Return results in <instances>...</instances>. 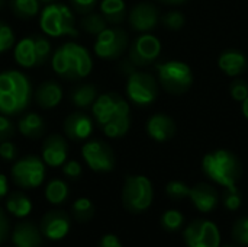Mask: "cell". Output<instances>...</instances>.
<instances>
[{
	"instance_id": "cell-14",
	"label": "cell",
	"mask_w": 248,
	"mask_h": 247,
	"mask_svg": "<svg viewBox=\"0 0 248 247\" xmlns=\"http://www.w3.org/2000/svg\"><path fill=\"white\" fill-rule=\"evenodd\" d=\"M71 229V215L64 210H49L39 223V230L44 239L49 242H60L65 239Z\"/></svg>"
},
{
	"instance_id": "cell-28",
	"label": "cell",
	"mask_w": 248,
	"mask_h": 247,
	"mask_svg": "<svg viewBox=\"0 0 248 247\" xmlns=\"http://www.w3.org/2000/svg\"><path fill=\"white\" fill-rule=\"evenodd\" d=\"M44 197L51 205H62L70 198V188L65 181L55 178L45 185Z\"/></svg>"
},
{
	"instance_id": "cell-44",
	"label": "cell",
	"mask_w": 248,
	"mask_h": 247,
	"mask_svg": "<svg viewBox=\"0 0 248 247\" xmlns=\"http://www.w3.org/2000/svg\"><path fill=\"white\" fill-rule=\"evenodd\" d=\"M10 233V224H9V218L4 213V210L0 207V245L4 243L9 237Z\"/></svg>"
},
{
	"instance_id": "cell-15",
	"label": "cell",
	"mask_w": 248,
	"mask_h": 247,
	"mask_svg": "<svg viewBox=\"0 0 248 247\" xmlns=\"http://www.w3.org/2000/svg\"><path fill=\"white\" fill-rule=\"evenodd\" d=\"M68 150L65 135L49 134L41 144V159L49 167H61L68 160Z\"/></svg>"
},
{
	"instance_id": "cell-8",
	"label": "cell",
	"mask_w": 248,
	"mask_h": 247,
	"mask_svg": "<svg viewBox=\"0 0 248 247\" xmlns=\"http://www.w3.org/2000/svg\"><path fill=\"white\" fill-rule=\"evenodd\" d=\"M46 176V165L38 156L29 154L16 160L10 169L12 182L25 191L36 189L45 182Z\"/></svg>"
},
{
	"instance_id": "cell-23",
	"label": "cell",
	"mask_w": 248,
	"mask_h": 247,
	"mask_svg": "<svg viewBox=\"0 0 248 247\" xmlns=\"http://www.w3.org/2000/svg\"><path fill=\"white\" fill-rule=\"evenodd\" d=\"M45 127L44 118L36 112H26L20 115L17 121V131L29 140H38L44 137Z\"/></svg>"
},
{
	"instance_id": "cell-19",
	"label": "cell",
	"mask_w": 248,
	"mask_h": 247,
	"mask_svg": "<svg viewBox=\"0 0 248 247\" xmlns=\"http://www.w3.org/2000/svg\"><path fill=\"white\" fill-rule=\"evenodd\" d=\"M189 198L193 202L195 208L202 214L212 213L219 204V195L217 189L209 183H196L190 188Z\"/></svg>"
},
{
	"instance_id": "cell-10",
	"label": "cell",
	"mask_w": 248,
	"mask_h": 247,
	"mask_svg": "<svg viewBox=\"0 0 248 247\" xmlns=\"http://www.w3.org/2000/svg\"><path fill=\"white\" fill-rule=\"evenodd\" d=\"M129 47L128 32L122 28L113 26L103 29L94 41V54L103 60L119 58Z\"/></svg>"
},
{
	"instance_id": "cell-49",
	"label": "cell",
	"mask_w": 248,
	"mask_h": 247,
	"mask_svg": "<svg viewBox=\"0 0 248 247\" xmlns=\"http://www.w3.org/2000/svg\"><path fill=\"white\" fill-rule=\"evenodd\" d=\"M243 114H244V116L248 119V96L243 100Z\"/></svg>"
},
{
	"instance_id": "cell-12",
	"label": "cell",
	"mask_w": 248,
	"mask_h": 247,
	"mask_svg": "<svg viewBox=\"0 0 248 247\" xmlns=\"http://www.w3.org/2000/svg\"><path fill=\"white\" fill-rule=\"evenodd\" d=\"M187 247H221V233L211 220H195L183 231Z\"/></svg>"
},
{
	"instance_id": "cell-9",
	"label": "cell",
	"mask_w": 248,
	"mask_h": 247,
	"mask_svg": "<svg viewBox=\"0 0 248 247\" xmlns=\"http://www.w3.org/2000/svg\"><path fill=\"white\" fill-rule=\"evenodd\" d=\"M128 99L137 106H150L158 98V82L154 76L144 71H134L126 82Z\"/></svg>"
},
{
	"instance_id": "cell-33",
	"label": "cell",
	"mask_w": 248,
	"mask_h": 247,
	"mask_svg": "<svg viewBox=\"0 0 248 247\" xmlns=\"http://www.w3.org/2000/svg\"><path fill=\"white\" fill-rule=\"evenodd\" d=\"M183 221H185V217L177 210H167L161 215V226H163V229L167 230V231H171V233L180 230L182 226H183Z\"/></svg>"
},
{
	"instance_id": "cell-36",
	"label": "cell",
	"mask_w": 248,
	"mask_h": 247,
	"mask_svg": "<svg viewBox=\"0 0 248 247\" xmlns=\"http://www.w3.org/2000/svg\"><path fill=\"white\" fill-rule=\"evenodd\" d=\"M189 192H190V188L180 182V181H171L166 185V194L169 198L174 199V201H180V199H185V198H189Z\"/></svg>"
},
{
	"instance_id": "cell-39",
	"label": "cell",
	"mask_w": 248,
	"mask_h": 247,
	"mask_svg": "<svg viewBox=\"0 0 248 247\" xmlns=\"http://www.w3.org/2000/svg\"><path fill=\"white\" fill-rule=\"evenodd\" d=\"M230 93L231 98L237 102H243L248 96V83L243 79H235L230 84Z\"/></svg>"
},
{
	"instance_id": "cell-11",
	"label": "cell",
	"mask_w": 248,
	"mask_h": 247,
	"mask_svg": "<svg viewBox=\"0 0 248 247\" xmlns=\"http://www.w3.org/2000/svg\"><path fill=\"white\" fill-rule=\"evenodd\" d=\"M81 157L96 173H109L116 166V157L112 147L102 140H89L81 147Z\"/></svg>"
},
{
	"instance_id": "cell-31",
	"label": "cell",
	"mask_w": 248,
	"mask_h": 247,
	"mask_svg": "<svg viewBox=\"0 0 248 247\" xmlns=\"http://www.w3.org/2000/svg\"><path fill=\"white\" fill-rule=\"evenodd\" d=\"M94 205L89 198H78L71 205V217L77 223H87L94 217Z\"/></svg>"
},
{
	"instance_id": "cell-29",
	"label": "cell",
	"mask_w": 248,
	"mask_h": 247,
	"mask_svg": "<svg viewBox=\"0 0 248 247\" xmlns=\"http://www.w3.org/2000/svg\"><path fill=\"white\" fill-rule=\"evenodd\" d=\"M10 10L19 19H32L41 13L39 0H10Z\"/></svg>"
},
{
	"instance_id": "cell-17",
	"label": "cell",
	"mask_w": 248,
	"mask_h": 247,
	"mask_svg": "<svg viewBox=\"0 0 248 247\" xmlns=\"http://www.w3.org/2000/svg\"><path fill=\"white\" fill-rule=\"evenodd\" d=\"M160 20L158 9L151 3H138L128 12L129 26L137 32L153 31Z\"/></svg>"
},
{
	"instance_id": "cell-5",
	"label": "cell",
	"mask_w": 248,
	"mask_h": 247,
	"mask_svg": "<svg viewBox=\"0 0 248 247\" xmlns=\"http://www.w3.org/2000/svg\"><path fill=\"white\" fill-rule=\"evenodd\" d=\"M39 28L44 35L51 38H76L78 35L73 9L58 1L44 6L39 13Z\"/></svg>"
},
{
	"instance_id": "cell-47",
	"label": "cell",
	"mask_w": 248,
	"mask_h": 247,
	"mask_svg": "<svg viewBox=\"0 0 248 247\" xmlns=\"http://www.w3.org/2000/svg\"><path fill=\"white\" fill-rule=\"evenodd\" d=\"M9 194V179L6 175L0 173V201L4 199Z\"/></svg>"
},
{
	"instance_id": "cell-18",
	"label": "cell",
	"mask_w": 248,
	"mask_h": 247,
	"mask_svg": "<svg viewBox=\"0 0 248 247\" xmlns=\"http://www.w3.org/2000/svg\"><path fill=\"white\" fill-rule=\"evenodd\" d=\"M62 96H64V92H62L61 84L52 79L44 80L42 83H39L33 92V100L36 106L45 111H51L57 108L61 103Z\"/></svg>"
},
{
	"instance_id": "cell-48",
	"label": "cell",
	"mask_w": 248,
	"mask_h": 247,
	"mask_svg": "<svg viewBox=\"0 0 248 247\" xmlns=\"http://www.w3.org/2000/svg\"><path fill=\"white\" fill-rule=\"evenodd\" d=\"M158 1H161V3H166V4H171V6H174V4H182V3H185L186 0H158Z\"/></svg>"
},
{
	"instance_id": "cell-21",
	"label": "cell",
	"mask_w": 248,
	"mask_h": 247,
	"mask_svg": "<svg viewBox=\"0 0 248 247\" xmlns=\"http://www.w3.org/2000/svg\"><path fill=\"white\" fill-rule=\"evenodd\" d=\"M147 132L148 135L158 143H164L174 137L176 134V124L174 121L166 114H155L147 122Z\"/></svg>"
},
{
	"instance_id": "cell-37",
	"label": "cell",
	"mask_w": 248,
	"mask_h": 247,
	"mask_svg": "<svg viewBox=\"0 0 248 247\" xmlns=\"http://www.w3.org/2000/svg\"><path fill=\"white\" fill-rule=\"evenodd\" d=\"M186 19L183 16L182 12L179 10H170L167 13H164L161 16V23L167 28V29H171V31H179L183 28Z\"/></svg>"
},
{
	"instance_id": "cell-13",
	"label": "cell",
	"mask_w": 248,
	"mask_h": 247,
	"mask_svg": "<svg viewBox=\"0 0 248 247\" xmlns=\"http://www.w3.org/2000/svg\"><path fill=\"white\" fill-rule=\"evenodd\" d=\"M161 52V42L151 33H142L137 36L129 45V60L137 67H147L158 58Z\"/></svg>"
},
{
	"instance_id": "cell-27",
	"label": "cell",
	"mask_w": 248,
	"mask_h": 247,
	"mask_svg": "<svg viewBox=\"0 0 248 247\" xmlns=\"http://www.w3.org/2000/svg\"><path fill=\"white\" fill-rule=\"evenodd\" d=\"M99 7L106 22L112 25L122 23L128 16L126 4L124 0H102Z\"/></svg>"
},
{
	"instance_id": "cell-45",
	"label": "cell",
	"mask_w": 248,
	"mask_h": 247,
	"mask_svg": "<svg viewBox=\"0 0 248 247\" xmlns=\"http://www.w3.org/2000/svg\"><path fill=\"white\" fill-rule=\"evenodd\" d=\"M97 247H122V243H121L118 236L109 233V234L102 236V239L99 240Z\"/></svg>"
},
{
	"instance_id": "cell-38",
	"label": "cell",
	"mask_w": 248,
	"mask_h": 247,
	"mask_svg": "<svg viewBox=\"0 0 248 247\" xmlns=\"http://www.w3.org/2000/svg\"><path fill=\"white\" fill-rule=\"evenodd\" d=\"M232 239L243 246H248V217L238 218L232 226Z\"/></svg>"
},
{
	"instance_id": "cell-52",
	"label": "cell",
	"mask_w": 248,
	"mask_h": 247,
	"mask_svg": "<svg viewBox=\"0 0 248 247\" xmlns=\"http://www.w3.org/2000/svg\"><path fill=\"white\" fill-rule=\"evenodd\" d=\"M222 247H235V246H222Z\"/></svg>"
},
{
	"instance_id": "cell-30",
	"label": "cell",
	"mask_w": 248,
	"mask_h": 247,
	"mask_svg": "<svg viewBox=\"0 0 248 247\" xmlns=\"http://www.w3.org/2000/svg\"><path fill=\"white\" fill-rule=\"evenodd\" d=\"M80 28L86 33H89L92 36H97L103 29L108 28V22H106V19L103 17V15L100 12H94L93 10V12H89V13L81 16Z\"/></svg>"
},
{
	"instance_id": "cell-46",
	"label": "cell",
	"mask_w": 248,
	"mask_h": 247,
	"mask_svg": "<svg viewBox=\"0 0 248 247\" xmlns=\"http://www.w3.org/2000/svg\"><path fill=\"white\" fill-rule=\"evenodd\" d=\"M118 70H119V73L121 74H124V76H129V74H132L135 70H137V66L129 60V57L128 58H122L121 60V63H119V66H118Z\"/></svg>"
},
{
	"instance_id": "cell-6",
	"label": "cell",
	"mask_w": 248,
	"mask_h": 247,
	"mask_svg": "<svg viewBox=\"0 0 248 247\" xmlns=\"http://www.w3.org/2000/svg\"><path fill=\"white\" fill-rule=\"evenodd\" d=\"M121 198L126 211L132 214H141L147 211L151 207L154 198L150 179L142 175L126 176Z\"/></svg>"
},
{
	"instance_id": "cell-24",
	"label": "cell",
	"mask_w": 248,
	"mask_h": 247,
	"mask_svg": "<svg viewBox=\"0 0 248 247\" xmlns=\"http://www.w3.org/2000/svg\"><path fill=\"white\" fill-rule=\"evenodd\" d=\"M97 96H99V92L93 83H81V84H77L71 89L70 102L74 108H77L80 111L92 109Z\"/></svg>"
},
{
	"instance_id": "cell-51",
	"label": "cell",
	"mask_w": 248,
	"mask_h": 247,
	"mask_svg": "<svg viewBox=\"0 0 248 247\" xmlns=\"http://www.w3.org/2000/svg\"><path fill=\"white\" fill-rule=\"evenodd\" d=\"M3 6H4V0H0V10L3 9Z\"/></svg>"
},
{
	"instance_id": "cell-34",
	"label": "cell",
	"mask_w": 248,
	"mask_h": 247,
	"mask_svg": "<svg viewBox=\"0 0 248 247\" xmlns=\"http://www.w3.org/2000/svg\"><path fill=\"white\" fill-rule=\"evenodd\" d=\"M15 41L16 38L12 26L4 20H0V54H4L12 49L15 47Z\"/></svg>"
},
{
	"instance_id": "cell-50",
	"label": "cell",
	"mask_w": 248,
	"mask_h": 247,
	"mask_svg": "<svg viewBox=\"0 0 248 247\" xmlns=\"http://www.w3.org/2000/svg\"><path fill=\"white\" fill-rule=\"evenodd\" d=\"M57 0H39V3L41 4H44V6H46V4H51V3H55Z\"/></svg>"
},
{
	"instance_id": "cell-42",
	"label": "cell",
	"mask_w": 248,
	"mask_h": 247,
	"mask_svg": "<svg viewBox=\"0 0 248 247\" xmlns=\"http://www.w3.org/2000/svg\"><path fill=\"white\" fill-rule=\"evenodd\" d=\"M70 4L73 7V10L78 15H86L89 12H93L96 4H97V0H70Z\"/></svg>"
},
{
	"instance_id": "cell-40",
	"label": "cell",
	"mask_w": 248,
	"mask_h": 247,
	"mask_svg": "<svg viewBox=\"0 0 248 247\" xmlns=\"http://www.w3.org/2000/svg\"><path fill=\"white\" fill-rule=\"evenodd\" d=\"M61 167H62V175L70 181H77L83 175V167L77 160H67Z\"/></svg>"
},
{
	"instance_id": "cell-41",
	"label": "cell",
	"mask_w": 248,
	"mask_h": 247,
	"mask_svg": "<svg viewBox=\"0 0 248 247\" xmlns=\"http://www.w3.org/2000/svg\"><path fill=\"white\" fill-rule=\"evenodd\" d=\"M15 132H16V128H15V124L12 122L10 116L0 114V143L10 140L15 135Z\"/></svg>"
},
{
	"instance_id": "cell-7",
	"label": "cell",
	"mask_w": 248,
	"mask_h": 247,
	"mask_svg": "<svg viewBox=\"0 0 248 247\" xmlns=\"http://www.w3.org/2000/svg\"><path fill=\"white\" fill-rule=\"evenodd\" d=\"M158 83L163 89L171 95H183L193 84V73L192 68L177 60H170L164 63H157Z\"/></svg>"
},
{
	"instance_id": "cell-20",
	"label": "cell",
	"mask_w": 248,
	"mask_h": 247,
	"mask_svg": "<svg viewBox=\"0 0 248 247\" xmlns=\"http://www.w3.org/2000/svg\"><path fill=\"white\" fill-rule=\"evenodd\" d=\"M12 243L15 247H42L44 236L32 221H22L12 230Z\"/></svg>"
},
{
	"instance_id": "cell-32",
	"label": "cell",
	"mask_w": 248,
	"mask_h": 247,
	"mask_svg": "<svg viewBox=\"0 0 248 247\" xmlns=\"http://www.w3.org/2000/svg\"><path fill=\"white\" fill-rule=\"evenodd\" d=\"M33 38V45H35V55H36V66H44L48 61H51L52 57V47L46 35H32Z\"/></svg>"
},
{
	"instance_id": "cell-26",
	"label": "cell",
	"mask_w": 248,
	"mask_h": 247,
	"mask_svg": "<svg viewBox=\"0 0 248 247\" xmlns=\"http://www.w3.org/2000/svg\"><path fill=\"white\" fill-rule=\"evenodd\" d=\"M13 57L17 66L22 68H32L36 66V55H35V45H33V38L26 36L20 39L15 47H13Z\"/></svg>"
},
{
	"instance_id": "cell-35",
	"label": "cell",
	"mask_w": 248,
	"mask_h": 247,
	"mask_svg": "<svg viewBox=\"0 0 248 247\" xmlns=\"http://www.w3.org/2000/svg\"><path fill=\"white\" fill-rule=\"evenodd\" d=\"M222 204L228 211H237L243 204V197L238 188H225L222 194Z\"/></svg>"
},
{
	"instance_id": "cell-22",
	"label": "cell",
	"mask_w": 248,
	"mask_h": 247,
	"mask_svg": "<svg viewBox=\"0 0 248 247\" xmlns=\"http://www.w3.org/2000/svg\"><path fill=\"white\" fill-rule=\"evenodd\" d=\"M218 66L219 68L227 74V76H231V77H238L241 76L248 67L247 57L237 51V49H225L219 58H218Z\"/></svg>"
},
{
	"instance_id": "cell-2",
	"label": "cell",
	"mask_w": 248,
	"mask_h": 247,
	"mask_svg": "<svg viewBox=\"0 0 248 247\" xmlns=\"http://www.w3.org/2000/svg\"><path fill=\"white\" fill-rule=\"evenodd\" d=\"M32 99V83L23 71L6 70L0 73V114L7 116L22 115Z\"/></svg>"
},
{
	"instance_id": "cell-1",
	"label": "cell",
	"mask_w": 248,
	"mask_h": 247,
	"mask_svg": "<svg viewBox=\"0 0 248 247\" xmlns=\"http://www.w3.org/2000/svg\"><path fill=\"white\" fill-rule=\"evenodd\" d=\"M129 103L115 92L99 95L92 106L94 121L109 138H121L129 131Z\"/></svg>"
},
{
	"instance_id": "cell-43",
	"label": "cell",
	"mask_w": 248,
	"mask_h": 247,
	"mask_svg": "<svg viewBox=\"0 0 248 247\" xmlns=\"http://www.w3.org/2000/svg\"><path fill=\"white\" fill-rule=\"evenodd\" d=\"M0 157L4 162L16 160V157H17V147L10 140H6V141L0 143Z\"/></svg>"
},
{
	"instance_id": "cell-16",
	"label": "cell",
	"mask_w": 248,
	"mask_h": 247,
	"mask_svg": "<svg viewBox=\"0 0 248 247\" xmlns=\"http://www.w3.org/2000/svg\"><path fill=\"white\" fill-rule=\"evenodd\" d=\"M93 130H94L93 119L80 109L67 115L62 122L64 135L67 137V140L74 143L87 141L93 134Z\"/></svg>"
},
{
	"instance_id": "cell-3",
	"label": "cell",
	"mask_w": 248,
	"mask_h": 247,
	"mask_svg": "<svg viewBox=\"0 0 248 247\" xmlns=\"http://www.w3.org/2000/svg\"><path fill=\"white\" fill-rule=\"evenodd\" d=\"M54 73L65 80H80L87 77L93 68V60L87 48L77 42H65L60 45L51 57Z\"/></svg>"
},
{
	"instance_id": "cell-25",
	"label": "cell",
	"mask_w": 248,
	"mask_h": 247,
	"mask_svg": "<svg viewBox=\"0 0 248 247\" xmlns=\"http://www.w3.org/2000/svg\"><path fill=\"white\" fill-rule=\"evenodd\" d=\"M4 207H6V211L16 218L28 217L33 208L31 198L26 194H23L22 191L9 192L7 197L4 198Z\"/></svg>"
},
{
	"instance_id": "cell-4",
	"label": "cell",
	"mask_w": 248,
	"mask_h": 247,
	"mask_svg": "<svg viewBox=\"0 0 248 247\" xmlns=\"http://www.w3.org/2000/svg\"><path fill=\"white\" fill-rule=\"evenodd\" d=\"M202 170L212 182L224 188H235L243 175V165L232 151L219 148L203 157Z\"/></svg>"
}]
</instances>
